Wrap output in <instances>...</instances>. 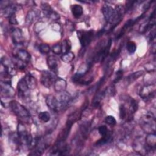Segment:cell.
<instances>
[{
  "mask_svg": "<svg viewBox=\"0 0 156 156\" xmlns=\"http://www.w3.org/2000/svg\"><path fill=\"white\" fill-rule=\"evenodd\" d=\"M41 9L43 13L48 18H49L52 20H57L59 19V15L57 12H55L48 4H43L41 5Z\"/></svg>",
  "mask_w": 156,
  "mask_h": 156,
  "instance_id": "obj_12",
  "label": "cell"
},
{
  "mask_svg": "<svg viewBox=\"0 0 156 156\" xmlns=\"http://www.w3.org/2000/svg\"><path fill=\"white\" fill-rule=\"evenodd\" d=\"M18 134L21 144L30 146L32 143L33 138L32 135L22 123H20L18 126Z\"/></svg>",
  "mask_w": 156,
  "mask_h": 156,
  "instance_id": "obj_5",
  "label": "cell"
},
{
  "mask_svg": "<svg viewBox=\"0 0 156 156\" xmlns=\"http://www.w3.org/2000/svg\"><path fill=\"white\" fill-rule=\"evenodd\" d=\"M9 23L10 24H18V21L16 19V17H15V15H12L10 18H9Z\"/></svg>",
  "mask_w": 156,
  "mask_h": 156,
  "instance_id": "obj_34",
  "label": "cell"
},
{
  "mask_svg": "<svg viewBox=\"0 0 156 156\" xmlns=\"http://www.w3.org/2000/svg\"><path fill=\"white\" fill-rule=\"evenodd\" d=\"M1 92L2 95L6 98H11L15 95V91L9 83L1 82Z\"/></svg>",
  "mask_w": 156,
  "mask_h": 156,
  "instance_id": "obj_13",
  "label": "cell"
},
{
  "mask_svg": "<svg viewBox=\"0 0 156 156\" xmlns=\"http://www.w3.org/2000/svg\"><path fill=\"white\" fill-rule=\"evenodd\" d=\"M155 119L152 113H147L141 118L140 125L143 130L148 133H155Z\"/></svg>",
  "mask_w": 156,
  "mask_h": 156,
  "instance_id": "obj_2",
  "label": "cell"
},
{
  "mask_svg": "<svg viewBox=\"0 0 156 156\" xmlns=\"http://www.w3.org/2000/svg\"><path fill=\"white\" fill-rule=\"evenodd\" d=\"M56 74L53 72L48 71H43L41 74L40 82L46 88H49L52 84L54 83L57 79Z\"/></svg>",
  "mask_w": 156,
  "mask_h": 156,
  "instance_id": "obj_7",
  "label": "cell"
},
{
  "mask_svg": "<svg viewBox=\"0 0 156 156\" xmlns=\"http://www.w3.org/2000/svg\"><path fill=\"white\" fill-rule=\"evenodd\" d=\"M126 49L130 54H133L136 49V45L133 41H129L126 44Z\"/></svg>",
  "mask_w": 156,
  "mask_h": 156,
  "instance_id": "obj_27",
  "label": "cell"
},
{
  "mask_svg": "<svg viewBox=\"0 0 156 156\" xmlns=\"http://www.w3.org/2000/svg\"><path fill=\"white\" fill-rule=\"evenodd\" d=\"M58 93L59 96L57 99L59 102L61 110H62L66 108L71 104L73 98L69 93L65 91Z\"/></svg>",
  "mask_w": 156,
  "mask_h": 156,
  "instance_id": "obj_9",
  "label": "cell"
},
{
  "mask_svg": "<svg viewBox=\"0 0 156 156\" xmlns=\"http://www.w3.org/2000/svg\"><path fill=\"white\" fill-rule=\"evenodd\" d=\"M143 74V71H138L136 72L133 73L126 77V82L128 83V84L132 83V82H133L135 80L138 79L140 76H141Z\"/></svg>",
  "mask_w": 156,
  "mask_h": 156,
  "instance_id": "obj_20",
  "label": "cell"
},
{
  "mask_svg": "<svg viewBox=\"0 0 156 156\" xmlns=\"http://www.w3.org/2000/svg\"><path fill=\"white\" fill-rule=\"evenodd\" d=\"M38 49H39V51L41 54H48L49 52L50 47L47 44H41L38 47Z\"/></svg>",
  "mask_w": 156,
  "mask_h": 156,
  "instance_id": "obj_29",
  "label": "cell"
},
{
  "mask_svg": "<svg viewBox=\"0 0 156 156\" xmlns=\"http://www.w3.org/2000/svg\"><path fill=\"white\" fill-rule=\"evenodd\" d=\"M98 131L102 136H111L110 132L105 126H101L98 127Z\"/></svg>",
  "mask_w": 156,
  "mask_h": 156,
  "instance_id": "obj_25",
  "label": "cell"
},
{
  "mask_svg": "<svg viewBox=\"0 0 156 156\" xmlns=\"http://www.w3.org/2000/svg\"><path fill=\"white\" fill-rule=\"evenodd\" d=\"M94 33L93 30H79L77 31V37L82 47H86L91 42Z\"/></svg>",
  "mask_w": 156,
  "mask_h": 156,
  "instance_id": "obj_8",
  "label": "cell"
},
{
  "mask_svg": "<svg viewBox=\"0 0 156 156\" xmlns=\"http://www.w3.org/2000/svg\"><path fill=\"white\" fill-rule=\"evenodd\" d=\"M46 103L51 110L54 112H58L62 110L59 102L57 98L53 95H49L46 99Z\"/></svg>",
  "mask_w": 156,
  "mask_h": 156,
  "instance_id": "obj_11",
  "label": "cell"
},
{
  "mask_svg": "<svg viewBox=\"0 0 156 156\" xmlns=\"http://www.w3.org/2000/svg\"><path fill=\"white\" fill-rule=\"evenodd\" d=\"M122 74H123V71L122 70H119L116 72V77L115 78V80L113 81L114 83H116L118 82L122 77Z\"/></svg>",
  "mask_w": 156,
  "mask_h": 156,
  "instance_id": "obj_33",
  "label": "cell"
},
{
  "mask_svg": "<svg viewBox=\"0 0 156 156\" xmlns=\"http://www.w3.org/2000/svg\"><path fill=\"white\" fill-rule=\"evenodd\" d=\"M2 9L4 16L7 18H10L12 15H14L17 10L16 6L12 4H9L7 5H5Z\"/></svg>",
  "mask_w": 156,
  "mask_h": 156,
  "instance_id": "obj_16",
  "label": "cell"
},
{
  "mask_svg": "<svg viewBox=\"0 0 156 156\" xmlns=\"http://www.w3.org/2000/svg\"><path fill=\"white\" fill-rule=\"evenodd\" d=\"M65 142V141H56L51 150V154L57 155L68 154L70 151V147Z\"/></svg>",
  "mask_w": 156,
  "mask_h": 156,
  "instance_id": "obj_6",
  "label": "cell"
},
{
  "mask_svg": "<svg viewBox=\"0 0 156 156\" xmlns=\"http://www.w3.org/2000/svg\"><path fill=\"white\" fill-rule=\"evenodd\" d=\"M52 51L55 54H60L61 53H62V49L61 44H55L52 47Z\"/></svg>",
  "mask_w": 156,
  "mask_h": 156,
  "instance_id": "obj_32",
  "label": "cell"
},
{
  "mask_svg": "<svg viewBox=\"0 0 156 156\" xmlns=\"http://www.w3.org/2000/svg\"><path fill=\"white\" fill-rule=\"evenodd\" d=\"M11 33L13 43L15 44H21L23 42V38L21 29L18 28H13L12 29Z\"/></svg>",
  "mask_w": 156,
  "mask_h": 156,
  "instance_id": "obj_14",
  "label": "cell"
},
{
  "mask_svg": "<svg viewBox=\"0 0 156 156\" xmlns=\"http://www.w3.org/2000/svg\"><path fill=\"white\" fill-rule=\"evenodd\" d=\"M29 89L35 88L37 85V81L34 77H33L30 74H27L25 77H24Z\"/></svg>",
  "mask_w": 156,
  "mask_h": 156,
  "instance_id": "obj_21",
  "label": "cell"
},
{
  "mask_svg": "<svg viewBox=\"0 0 156 156\" xmlns=\"http://www.w3.org/2000/svg\"><path fill=\"white\" fill-rule=\"evenodd\" d=\"M62 60L66 63H69L74 60V54L73 52H68L65 54H63L62 56Z\"/></svg>",
  "mask_w": 156,
  "mask_h": 156,
  "instance_id": "obj_24",
  "label": "cell"
},
{
  "mask_svg": "<svg viewBox=\"0 0 156 156\" xmlns=\"http://www.w3.org/2000/svg\"><path fill=\"white\" fill-rule=\"evenodd\" d=\"M61 46H62V53L65 54L68 52H69L71 45V43L69 40H65L64 41H63Z\"/></svg>",
  "mask_w": 156,
  "mask_h": 156,
  "instance_id": "obj_26",
  "label": "cell"
},
{
  "mask_svg": "<svg viewBox=\"0 0 156 156\" xmlns=\"http://www.w3.org/2000/svg\"><path fill=\"white\" fill-rule=\"evenodd\" d=\"M38 118L43 122H47L50 120L51 116L49 112H48L47 111H44L39 113Z\"/></svg>",
  "mask_w": 156,
  "mask_h": 156,
  "instance_id": "obj_23",
  "label": "cell"
},
{
  "mask_svg": "<svg viewBox=\"0 0 156 156\" xmlns=\"http://www.w3.org/2000/svg\"><path fill=\"white\" fill-rule=\"evenodd\" d=\"M155 84L147 85L143 87L140 91V96L145 100H148L155 96Z\"/></svg>",
  "mask_w": 156,
  "mask_h": 156,
  "instance_id": "obj_10",
  "label": "cell"
},
{
  "mask_svg": "<svg viewBox=\"0 0 156 156\" xmlns=\"http://www.w3.org/2000/svg\"><path fill=\"white\" fill-rule=\"evenodd\" d=\"M10 107L18 117L24 119L30 118V114L28 110L16 101H12L10 102Z\"/></svg>",
  "mask_w": 156,
  "mask_h": 156,
  "instance_id": "obj_3",
  "label": "cell"
},
{
  "mask_svg": "<svg viewBox=\"0 0 156 156\" xmlns=\"http://www.w3.org/2000/svg\"><path fill=\"white\" fill-rule=\"evenodd\" d=\"M18 90L19 92V94H20L22 96H25L27 94V93L28 90H29V88L24 79V78H22L18 83Z\"/></svg>",
  "mask_w": 156,
  "mask_h": 156,
  "instance_id": "obj_17",
  "label": "cell"
},
{
  "mask_svg": "<svg viewBox=\"0 0 156 156\" xmlns=\"http://www.w3.org/2000/svg\"><path fill=\"white\" fill-rule=\"evenodd\" d=\"M54 84V90L58 93L64 91L66 87V82L62 78H57Z\"/></svg>",
  "mask_w": 156,
  "mask_h": 156,
  "instance_id": "obj_18",
  "label": "cell"
},
{
  "mask_svg": "<svg viewBox=\"0 0 156 156\" xmlns=\"http://www.w3.org/2000/svg\"><path fill=\"white\" fill-rule=\"evenodd\" d=\"M127 116V110L124 104H121L119 107V117L121 119H124Z\"/></svg>",
  "mask_w": 156,
  "mask_h": 156,
  "instance_id": "obj_30",
  "label": "cell"
},
{
  "mask_svg": "<svg viewBox=\"0 0 156 156\" xmlns=\"http://www.w3.org/2000/svg\"><path fill=\"white\" fill-rule=\"evenodd\" d=\"M37 16V15L35 13V12L34 11H30L27 15V16H26V22L27 24H29L30 23H32L33 22V21L35 19Z\"/></svg>",
  "mask_w": 156,
  "mask_h": 156,
  "instance_id": "obj_28",
  "label": "cell"
},
{
  "mask_svg": "<svg viewBox=\"0 0 156 156\" xmlns=\"http://www.w3.org/2000/svg\"><path fill=\"white\" fill-rule=\"evenodd\" d=\"M47 65L52 72L57 74L58 65V60L57 58L54 55H50L47 58Z\"/></svg>",
  "mask_w": 156,
  "mask_h": 156,
  "instance_id": "obj_15",
  "label": "cell"
},
{
  "mask_svg": "<svg viewBox=\"0 0 156 156\" xmlns=\"http://www.w3.org/2000/svg\"><path fill=\"white\" fill-rule=\"evenodd\" d=\"M73 15L76 18H80L83 14V8L81 5L78 4H74L71 7Z\"/></svg>",
  "mask_w": 156,
  "mask_h": 156,
  "instance_id": "obj_19",
  "label": "cell"
},
{
  "mask_svg": "<svg viewBox=\"0 0 156 156\" xmlns=\"http://www.w3.org/2000/svg\"><path fill=\"white\" fill-rule=\"evenodd\" d=\"M112 44V40L109 39L105 44L101 45L94 54L92 61L94 62H102L107 56Z\"/></svg>",
  "mask_w": 156,
  "mask_h": 156,
  "instance_id": "obj_4",
  "label": "cell"
},
{
  "mask_svg": "<svg viewBox=\"0 0 156 156\" xmlns=\"http://www.w3.org/2000/svg\"><path fill=\"white\" fill-rule=\"evenodd\" d=\"M105 122L109 126H113L116 124V119L113 116H111V115H109V116H106L105 119Z\"/></svg>",
  "mask_w": 156,
  "mask_h": 156,
  "instance_id": "obj_31",
  "label": "cell"
},
{
  "mask_svg": "<svg viewBox=\"0 0 156 156\" xmlns=\"http://www.w3.org/2000/svg\"><path fill=\"white\" fill-rule=\"evenodd\" d=\"M138 104L137 101L134 99L131 98L129 101V107L130 114H133L135 112H136L138 110Z\"/></svg>",
  "mask_w": 156,
  "mask_h": 156,
  "instance_id": "obj_22",
  "label": "cell"
},
{
  "mask_svg": "<svg viewBox=\"0 0 156 156\" xmlns=\"http://www.w3.org/2000/svg\"><path fill=\"white\" fill-rule=\"evenodd\" d=\"M13 61L15 66L23 69L30 60V55L25 49H20L15 52L13 55Z\"/></svg>",
  "mask_w": 156,
  "mask_h": 156,
  "instance_id": "obj_1",
  "label": "cell"
}]
</instances>
